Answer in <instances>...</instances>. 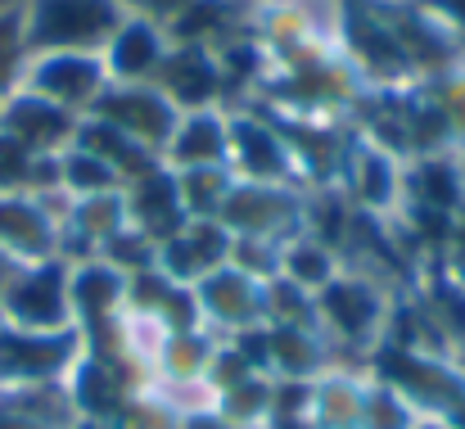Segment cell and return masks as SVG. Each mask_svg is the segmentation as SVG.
Instances as JSON below:
<instances>
[{"instance_id": "9", "label": "cell", "mask_w": 465, "mask_h": 429, "mask_svg": "<svg viewBox=\"0 0 465 429\" xmlns=\"http://www.w3.org/2000/svg\"><path fill=\"white\" fill-rule=\"evenodd\" d=\"M91 114L104 118V123H114L123 136H132L136 145L154 149L158 158H163V149H167L172 132H176V123H181V109L158 91L154 82H141V86L109 82Z\"/></svg>"}, {"instance_id": "21", "label": "cell", "mask_w": 465, "mask_h": 429, "mask_svg": "<svg viewBox=\"0 0 465 429\" xmlns=\"http://www.w3.org/2000/svg\"><path fill=\"white\" fill-rule=\"evenodd\" d=\"M73 145H82V149H91L95 158H104L118 176H123V185L127 181H136V176H145L150 167H158L163 158H158L154 149H145V145H136L132 136H123L114 123H104V118H95V114H86L82 123H77V136Z\"/></svg>"}, {"instance_id": "5", "label": "cell", "mask_w": 465, "mask_h": 429, "mask_svg": "<svg viewBox=\"0 0 465 429\" xmlns=\"http://www.w3.org/2000/svg\"><path fill=\"white\" fill-rule=\"evenodd\" d=\"M23 86L77 118H86L95 109V100L109 86V68L104 55H86V50H50V55H32Z\"/></svg>"}, {"instance_id": "15", "label": "cell", "mask_w": 465, "mask_h": 429, "mask_svg": "<svg viewBox=\"0 0 465 429\" xmlns=\"http://www.w3.org/2000/svg\"><path fill=\"white\" fill-rule=\"evenodd\" d=\"M68 398L77 421H100V425H118V416L127 412V403L141 394V384H132L123 371H114L109 362L82 353L77 366L68 371Z\"/></svg>"}, {"instance_id": "14", "label": "cell", "mask_w": 465, "mask_h": 429, "mask_svg": "<svg viewBox=\"0 0 465 429\" xmlns=\"http://www.w3.org/2000/svg\"><path fill=\"white\" fill-rule=\"evenodd\" d=\"M231 263V231L222 222H190L167 244H158V272L176 285H199L208 272Z\"/></svg>"}, {"instance_id": "23", "label": "cell", "mask_w": 465, "mask_h": 429, "mask_svg": "<svg viewBox=\"0 0 465 429\" xmlns=\"http://www.w3.org/2000/svg\"><path fill=\"white\" fill-rule=\"evenodd\" d=\"M213 412H222L226 421H235V425H244V429H262L272 421V412H276V380L262 375V371H253V375L217 389Z\"/></svg>"}, {"instance_id": "29", "label": "cell", "mask_w": 465, "mask_h": 429, "mask_svg": "<svg viewBox=\"0 0 465 429\" xmlns=\"http://www.w3.org/2000/svg\"><path fill=\"white\" fill-rule=\"evenodd\" d=\"M100 258H104L114 272L136 276V272H150V267H158V244L150 240V235H141L136 226H127L123 235H114V240L100 249Z\"/></svg>"}, {"instance_id": "1", "label": "cell", "mask_w": 465, "mask_h": 429, "mask_svg": "<svg viewBox=\"0 0 465 429\" xmlns=\"http://www.w3.org/2000/svg\"><path fill=\"white\" fill-rule=\"evenodd\" d=\"M389 307H393V289L384 281L343 267L316 294V325L330 339V348H352V353L371 357L384 339Z\"/></svg>"}, {"instance_id": "32", "label": "cell", "mask_w": 465, "mask_h": 429, "mask_svg": "<svg viewBox=\"0 0 465 429\" xmlns=\"http://www.w3.org/2000/svg\"><path fill=\"white\" fill-rule=\"evenodd\" d=\"M457 41H461V50H465V0H420Z\"/></svg>"}, {"instance_id": "4", "label": "cell", "mask_w": 465, "mask_h": 429, "mask_svg": "<svg viewBox=\"0 0 465 429\" xmlns=\"http://www.w3.org/2000/svg\"><path fill=\"white\" fill-rule=\"evenodd\" d=\"M0 312L18 330H73V298H68V263H23L0 294Z\"/></svg>"}, {"instance_id": "18", "label": "cell", "mask_w": 465, "mask_h": 429, "mask_svg": "<svg viewBox=\"0 0 465 429\" xmlns=\"http://www.w3.org/2000/svg\"><path fill=\"white\" fill-rule=\"evenodd\" d=\"M371 371L366 366H330L308 384V425L312 429H361Z\"/></svg>"}, {"instance_id": "20", "label": "cell", "mask_w": 465, "mask_h": 429, "mask_svg": "<svg viewBox=\"0 0 465 429\" xmlns=\"http://www.w3.org/2000/svg\"><path fill=\"white\" fill-rule=\"evenodd\" d=\"M68 298H73V325H95L118 312H127V276L114 272L104 258H86L68 267Z\"/></svg>"}, {"instance_id": "6", "label": "cell", "mask_w": 465, "mask_h": 429, "mask_svg": "<svg viewBox=\"0 0 465 429\" xmlns=\"http://www.w3.org/2000/svg\"><path fill=\"white\" fill-rule=\"evenodd\" d=\"M82 357V334L73 330H18L5 325L0 334V389L9 384H54Z\"/></svg>"}, {"instance_id": "34", "label": "cell", "mask_w": 465, "mask_h": 429, "mask_svg": "<svg viewBox=\"0 0 465 429\" xmlns=\"http://www.w3.org/2000/svg\"><path fill=\"white\" fill-rule=\"evenodd\" d=\"M0 429H54V425H41V421H32V416H23V412H9V407L0 403Z\"/></svg>"}, {"instance_id": "36", "label": "cell", "mask_w": 465, "mask_h": 429, "mask_svg": "<svg viewBox=\"0 0 465 429\" xmlns=\"http://www.w3.org/2000/svg\"><path fill=\"white\" fill-rule=\"evenodd\" d=\"M416 429H448V425H443V421H420Z\"/></svg>"}, {"instance_id": "12", "label": "cell", "mask_w": 465, "mask_h": 429, "mask_svg": "<svg viewBox=\"0 0 465 429\" xmlns=\"http://www.w3.org/2000/svg\"><path fill=\"white\" fill-rule=\"evenodd\" d=\"M123 204H127V222L141 235H150L154 244H167L176 231L190 226V213L181 204V181H176V172L167 163H158L145 176L127 181L123 185Z\"/></svg>"}, {"instance_id": "7", "label": "cell", "mask_w": 465, "mask_h": 429, "mask_svg": "<svg viewBox=\"0 0 465 429\" xmlns=\"http://www.w3.org/2000/svg\"><path fill=\"white\" fill-rule=\"evenodd\" d=\"M194 289V303H199V321L203 330H213L217 339H240L258 325H267V285L244 276L240 267H217L208 272Z\"/></svg>"}, {"instance_id": "27", "label": "cell", "mask_w": 465, "mask_h": 429, "mask_svg": "<svg viewBox=\"0 0 465 429\" xmlns=\"http://www.w3.org/2000/svg\"><path fill=\"white\" fill-rule=\"evenodd\" d=\"M420 416L416 407L384 380L371 375V389H366V412H361V429H416Z\"/></svg>"}, {"instance_id": "26", "label": "cell", "mask_w": 465, "mask_h": 429, "mask_svg": "<svg viewBox=\"0 0 465 429\" xmlns=\"http://www.w3.org/2000/svg\"><path fill=\"white\" fill-rule=\"evenodd\" d=\"M27 36H23V5L0 9V100L23 86L27 73Z\"/></svg>"}, {"instance_id": "2", "label": "cell", "mask_w": 465, "mask_h": 429, "mask_svg": "<svg viewBox=\"0 0 465 429\" xmlns=\"http://www.w3.org/2000/svg\"><path fill=\"white\" fill-rule=\"evenodd\" d=\"M118 0H23V36L27 55L50 50H86L100 55L109 36L123 27Z\"/></svg>"}, {"instance_id": "24", "label": "cell", "mask_w": 465, "mask_h": 429, "mask_svg": "<svg viewBox=\"0 0 465 429\" xmlns=\"http://www.w3.org/2000/svg\"><path fill=\"white\" fill-rule=\"evenodd\" d=\"M176 181H181V204H185L190 222H217L235 190L231 167H194V172H176Z\"/></svg>"}, {"instance_id": "31", "label": "cell", "mask_w": 465, "mask_h": 429, "mask_svg": "<svg viewBox=\"0 0 465 429\" xmlns=\"http://www.w3.org/2000/svg\"><path fill=\"white\" fill-rule=\"evenodd\" d=\"M127 18H145V23H158V27H172L194 0H118Z\"/></svg>"}, {"instance_id": "13", "label": "cell", "mask_w": 465, "mask_h": 429, "mask_svg": "<svg viewBox=\"0 0 465 429\" xmlns=\"http://www.w3.org/2000/svg\"><path fill=\"white\" fill-rule=\"evenodd\" d=\"M402 158L375 149L371 141H352V154H348V167H343V181L339 190L348 195L352 208L361 213H375V217H389L402 208Z\"/></svg>"}, {"instance_id": "8", "label": "cell", "mask_w": 465, "mask_h": 429, "mask_svg": "<svg viewBox=\"0 0 465 429\" xmlns=\"http://www.w3.org/2000/svg\"><path fill=\"white\" fill-rule=\"evenodd\" d=\"M226 123H231V172H235V181L303 185L281 127L262 109H235V114H226Z\"/></svg>"}, {"instance_id": "35", "label": "cell", "mask_w": 465, "mask_h": 429, "mask_svg": "<svg viewBox=\"0 0 465 429\" xmlns=\"http://www.w3.org/2000/svg\"><path fill=\"white\" fill-rule=\"evenodd\" d=\"M14 272H18V263L0 249V294H5V285H9V276H14Z\"/></svg>"}, {"instance_id": "38", "label": "cell", "mask_w": 465, "mask_h": 429, "mask_svg": "<svg viewBox=\"0 0 465 429\" xmlns=\"http://www.w3.org/2000/svg\"><path fill=\"white\" fill-rule=\"evenodd\" d=\"M5 325H9V321H5V312H0V334H5Z\"/></svg>"}, {"instance_id": "16", "label": "cell", "mask_w": 465, "mask_h": 429, "mask_svg": "<svg viewBox=\"0 0 465 429\" xmlns=\"http://www.w3.org/2000/svg\"><path fill=\"white\" fill-rule=\"evenodd\" d=\"M167 50H172L167 27L145 23V18H123V27L109 36V45H104L100 55H104L109 82L141 86V82H154L158 77V68H163Z\"/></svg>"}, {"instance_id": "3", "label": "cell", "mask_w": 465, "mask_h": 429, "mask_svg": "<svg viewBox=\"0 0 465 429\" xmlns=\"http://www.w3.org/2000/svg\"><path fill=\"white\" fill-rule=\"evenodd\" d=\"M231 235L244 240H272L290 244L308 226V190L303 185H262V181H235L222 217Z\"/></svg>"}, {"instance_id": "10", "label": "cell", "mask_w": 465, "mask_h": 429, "mask_svg": "<svg viewBox=\"0 0 465 429\" xmlns=\"http://www.w3.org/2000/svg\"><path fill=\"white\" fill-rule=\"evenodd\" d=\"M154 86L181 109V114H199V109H222L226 100V77H222V59L208 45L194 41H172L163 68H158Z\"/></svg>"}, {"instance_id": "28", "label": "cell", "mask_w": 465, "mask_h": 429, "mask_svg": "<svg viewBox=\"0 0 465 429\" xmlns=\"http://www.w3.org/2000/svg\"><path fill=\"white\" fill-rule=\"evenodd\" d=\"M420 86H425L430 100L443 109V118H448V127H452V141H457V154H461L465 149V64L439 73V77H425Z\"/></svg>"}, {"instance_id": "11", "label": "cell", "mask_w": 465, "mask_h": 429, "mask_svg": "<svg viewBox=\"0 0 465 429\" xmlns=\"http://www.w3.org/2000/svg\"><path fill=\"white\" fill-rule=\"evenodd\" d=\"M77 123H82L77 114H68V109L32 95L27 86H18L14 95L0 100V132L14 136L36 158H59L73 145V136H77Z\"/></svg>"}, {"instance_id": "30", "label": "cell", "mask_w": 465, "mask_h": 429, "mask_svg": "<svg viewBox=\"0 0 465 429\" xmlns=\"http://www.w3.org/2000/svg\"><path fill=\"white\" fill-rule=\"evenodd\" d=\"M36 172H41V158L0 132V195H32Z\"/></svg>"}, {"instance_id": "17", "label": "cell", "mask_w": 465, "mask_h": 429, "mask_svg": "<svg viewBox=\"0 0 465 429\" xmlns=\"http://www.w3.org/2000/svg\"><path fill=\"white\" fill-rule=\"evenodd\" d=\"M163 163H167L172 172L231 167V123H226V109L181 114L172 141H167V149H163Z\"/></svg>"}, {"instance_id": "22", "label": "cell", "mask_w": 465, "mask_h": 429, "mask_svg": "<svg viewBox=\"0 0 465 429\" xmlns=\"http://www.w3.org/2000/svg\"><path fill=\"white\" fill-rule=\"evenodd\" d=\"M339 272H343V258H339L330 244H321L316 235H308V231L294 235V240L281 249V276L294 281L299 289H308V294H321Z\"/></svg>"}, {"instance_id": "37", "label": "cell", "mask_w": 465, "mask_h": 429, "mask_svg": "<svg viewBox=\"0 0 465 429\" xmlns=\"http://www.w3.org/2000/svg\"><path fill=\"white\" fill-rule=\"evenodd\" d=\"M14 5H23V0H0V9H14Z\"/></svg>"}, {"instance_id": "33", "label": "cell", "mask_w": 465, "mask_h": 429, "mask_svg": "<svg viewBox=\"0 0 465 429\" xmlns=\"http://www.w3.org/2000/svg\"><path fill=\"white\" fill-rule=\"evenodd\" d=\"M176 429H244V425H235V421H226L222 412H194V416H181L176 421Z\"/></svg>"}, {"instance_id": "25", "label": "cell", "mask_w": 465, "mask_h": 429, "mask_svg": "<svg viewBox=\"0 0 465 429\" xmlns=\"http://www.w3.org/2000/svg\"><path fill=\"white\" fill-rule=\"evenodd\" d=\"M59 181H64V190H68L73 199L123 190V176H118L104 158H95L91 149H82V145H68V149L59 154Z\"/></svg>"}, {"instance_id": "19", "label": "cell", "mask_w": 465, "mask_h": 429, "mask_svg": "<svg viewBox=\"0 0 465 429\" xmlns=\"http://www.w3.org/2000/svg\"><path fill=\"white\" fill-rule=\"evenodd\" d=\"M0 249L23 263H45L59 249V222L32 195H0Z\"/></svg>"}]
</instances>
